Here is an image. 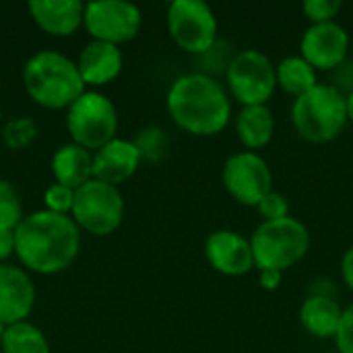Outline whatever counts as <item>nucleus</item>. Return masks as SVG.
<instances>
[{"mask_svg": "<svg viewBox=\"0 0 353 353\" xmlns=\"http://www.w3.org/2000/svg\"><path fill=\"white\" fill-rule=\"evenodd\" d=\"M81 248V232L72 217L35 211L14 230V254L19 261L41 275L60 273L72 265Z\"/></svg>", "mask_w": 353, "mask_h": 353, "instance_id": "1", "label": "nucleus"}, {"mask_svg": "<svg viewBox=\"0 0 353 353\" xmlns=\"http://www.w3.org/2000/svg\"><path fill=\"white\" fill-rule=\"evenodd\" d=\"M165 105L172 120L182 130L196 137L219 134L232 116L225 89L207 72L178 77L168 91Z\"/></svg>", "mask_w": 353, "mask_h": 353, "instance_id": "2", "label": "nucleus"}, {"mask_svg": "<svg viewBox=\"0 0 353 353\" xmlns=\"http://www.w3.org/2000/svg\"><path fill=\"white\" fill-rule=\"evenodd\" d=\"M23 85L29 97L48 110L70 108L85 93V81L77 64L52 50H41L27 60Z\"/></svg>", "mask_w": 353, "mask_h": 353, "instance_id": "3", "label": "nucleus"}, {"mask_svg": "<svg viewBox=\"0 0 353 353\" xmlns=\"http://www.w3.org/2000/svg\"><path fill=\"white\" fill-rule=\"evenodd\" d=\"M347 122V97L329 83H319L292 103V124L304 141L329 143Z\"/></svg>", "mask_w": 353, "mask_h": 353, "instance_id": "4", "label": "nucleus"}, {"mask_svg": "<svg viewBox=\"0 0 353 353\" xmlns=\"http://www.w3.org/2000/svg\"><path fill=\"white\" fill-rule=\"evenodd\" d=\"M254 267L259 271H288L298 265L310 250V232L296 217L263 221L250 238Z\"/></svg>", "mask_w": 353, "mask_h": 353, "instance_id": "5", "label": "nucleus"}, {"mask_svg": "<svg viewBox=\"0 0 353 353\" xmlns=\"http://www.w3.org/2000/svg\"><path fill=\"white\" fill-rule=\"evenodd\" d=\"M66 128L72 137V143L85 149H101L116 139L118 114L103 93L85 91L66 114Z\"/></svg>", "mask_w": 353, "mask_h": 353, "instance_id": "6", "label": "nucleus"}, {"mask_svg": "<svg viewBox=\"0 0 353 353\" xmlns=\"http://www.w3.org/2000/svg\"><path fill=\"white\" fill-rule=\"evenodd\" d=\"M72 219L85 232L93 236L114 234L124 217V199L118 186L91 178L87 184L74 190Z\"/></svg>", "mask_w": 353, "mask_h": 353, "instance_id": "7", "label": "nucleus"}, {"mask_svg": "<svg viewBox=\"0 0 353 353\" xmlns=\"http://www.w3.org/2000/svg\"><path fill=\"white\" fill-rule=\"evenodd\" d=\"M165 21L172 39L188 54L203 56L217 41V17L203 0H174L168 6Z\"/></svg>", "mask_w": 353, "mask_h": 353, "instance_id": "8", "label": "nucleus"}, {"mask_svg": "<svg viewBox=\"0 0 353 353\" xmlns=\"http://www.w3.org/2000/svg\"><path fill=\"white\" fill-rule=\"evenodd\" d=\"M225 77L232 95L242 105H267L277 89L275 64L265 52L254 48L238 52Z\"/></svg>", "mask_w": 353, "mask_h": 353, "instance_id": "9", "label": "nucleus"}, {"mask_svg": "<svg viewBox=\"0 0 353 353\" xmlns=\"http://www.w3.org/2000/svg\"><path fill=\"white\" fill-rule=\"evenodd\" d=\"M221 180L230 196L246 207H256L273 190V172L256 151L230 155L223 163Z\"/></svg>", "mask_w": 353, "mask_h": 353, "instance_id": "10", "label": "nucleus"}, {"mask_svg": "<svg viewBox=\"0 0 353 353\" xmlns=\"http://www.w3.org/2000/svg\"><path fill=\"white\" fill-rule=\"evenodd\" d=\"M83 25L95 41L118 46L139 33L143 14L137 4L126 0H95L85 4Z\"/></svg>", "mask_w": 353, "mask_h": 353, "instance_id": "11", "label": "nucleus"}, {"mask_svg": "<svg viewBox=\"0 0 353 353\" xmlns=\"http://www.w3.org/2000/svg\"><path fill=\"white\" fill-rule=\"evenodd\" d=\"M350 50V33L337 21L312 23L300 41V56L316 70H335Z\"/></svg>", "mask_w": 353, "mask_h": 353, "instance_id": "12", "label": "nucleus"}, {"mask_svg": "<svg viewBox=\"0 0 353 353\" xmlns=\"http://www.w3.org/2000/svg\"><path fill=\"white\" fill-rule=\"evenodd\" d=\"M207 263L221 275L240 277L254 269L250 240L234 230H215L205 242Z\"/></svg>", "mask_w": 353, "mask_h": 353, "instance_id": "13", "label": "nucleus"}, {"mask_svg": "<svg viewBox=\"0 0 353 353\" xmlns=\"http://www.w3.org/2000/svg\"><path fill=\"white\" fill-rule=\"evenodd\" d=\"M35 290L29 275L12 265H0V323H23L33 308Z\"/></svg>", "mask_w": 353, "mask_h": 353, "instance_id": "14", "label": "nucleus"}, {"mask_svg": "<svg viewBox=\"0 0 353 353\" xmlns=\"http://www.w3.org/2000/svg\"><path fill=\"white\" fill-rule=\"evenodd\" d=\"M143 157L134 141L114 139L93 155V178L112 186L128 180L141 165Z\"/></svg>", "mask_w": 353, "mask_h": 353, "instance_id": "15", "label": "nucleus"}, {"mask_svg": "<svg viewBox=\"0 0 353 353\" xmlns=\"http://www.w3.org/2000/svg\"><path fill=\"white\" fill-rule=\"evenodd\" d=\"M33 21L50 35H72L85 17V4L79 0H31L27 4Z\"/></svg>", "mask_w": 353, "mask_h": 353, "instance_id": "16", "label": "nucleus"}, {"mask_svg": "<svg viewBox=\"0 0 353 353\" xmlns=\"http://www.w3.org/2000/svg\"><path fill=\"white\" fill-rule=\"evenodd\" d=\"M124 58L118 46L105 41H91L81 50L77 68L85 85H105L114 81L122 70Z\"/></svg>", "mask_w": 353, "mask_h": 353, "instance_id": "17", "label": "nucleus"}, {"mask_svg": "<svg viewBox=\"0 0 353 353\" xmlns=\"http://www.w3.org/2000/svg\"><path fill=\"white\" fill-rule=\"evenodd\" d=\"M343 321V308L331 296L308 294L300 306L302 327L319 339H335Z\"/></svg>", "mask_w": 353, "mask_h": 353, "instance_id": "18", "label": "nucleus"}, {"mask_svg": "<svg viewBox=\"0 0 353 353\" xmlns=\"http://www.w3.org/2000/svg\"><path fill=\"white\" fill-rule=\"evenodd\" d=\"M52 172L56 184L77 190L93 178V157L77 143L62 145L52 157Z\"/></svg>", "mask_w": 353, "mask_h": 353, "instance_id": "19", "label": "nucleus"}, {"mask_svg": "<svg viewBox=\"0 0 353 353\" xmlns=\"http://www.w3.org/2000/svg\"><path fill=\"white\" fill-rule=\"evenodd\" d=\"M236 132L246 151L267 147L275 134V118L269 105H242L236 118Z\"/></svg>", "mask_w": 353, "mask_h": 353, "instance_id": "20", "label": "nucleus"}, {"mask_svg": "<svg viewBox=\"0 0 353 353\" xmlns=\"http://www.w3.org/2000/svg\"><path fill=\"white\" fill-rule=\"evenodd\" d=\"M275 74H277V87L294 95V99L319 85L316 68L302 56L283 58L279 64H275Z\"/></svg>", "mask_w": 353, "mask_h": 353, "instance_id": "21", "label": "nucleus"}, {"mask_svg": "<svg viewBox=\"0 0 353 353\" xmlns=\"http://www.w3.org/2000/svg\"><path fill=\"white\" fill-rule=\"evenodd\" d=\"M0 347L2 353H50L46 335L27 321L8 325Z\"/></svg>", "mask_w": 353, "mask_h": 353, "instance_id": "22", "label": "nucleus"}, {"mask_svg": "<svg viewBox=\"0 0 353 353\" xmlns=\"http://www.w3.org/2000/svg\"><path fill=\"white\" fill-rule=\"evenodd\" d=\"M23 221V205L10 182L0 178V230H17Z\"/></svg>", "mask_w": 353, "mask_h": 353, "instance_id": "23", "label": "nucleus"}, {"mask_svg": "<svg viewBox=\"0 0 353 353\" xmlns=\"http://www.w3.org/2000/svg\"><path fill=\"white\" fill-rule=\"evenodd\" d=\"M134 145L139 147L141 157L149 159V161H157L168 153V137H165V132L161 128H145V130H141Z\"/></svg>", "mask_w": 353, "mask_h": 353, "instance_id": "24", "label": "nucleus"}, {"mask_svg": "<svg viewBox=\"0 0 353 353\" xmlns=\"http://www.w3.org/2000/svg\"><path fill=\"white\" fill-rule=\"evenodd\" d=\"M234 56L236 54H232V46H230V41H225V39H217L203 56H199L203 62H205V66L211 70V72H219V70H223V72H228V68H230V64H232V60H234Z\"/></svg>", "mask_w": 353, "mask_h": 353, "instance_id": "25", "label": "nucleus"}, {"mask_svg": "<svg viewBox=\"0 0 353 353\" xmlns=\"http://www.w3.org/2000/svg\"><path fill=\"white\" fill-rule=\"evenodd\" d=\"M43 203H46V211L66 215V213L72 211L74 190H72V188H66V186H62V184H52V186H48V190L43 192Z\"/></svg>", "mask_w": 353, "mask_h": 353, "instance_id": "26", "label": "nucleus"}, {"mask_svg": "<svg viewBox=\"0 0 353 353\" xmlns=\"http://www.w3.org/2000/svg\"><path fill=\"white\" fill-rule=\"evenodd\" d=\"M343 2L341 0H306L302 4V10L312 23H329L335 21V17L341 12Z\"/></svg>", "mask_w": 353, "mask_h": 353, "instance_id": "27", "label": "nucleus"}, {"mask_svg": "<svg viewBox=\"0 0 353 353\" xmlns=\"http://www.w3.org/2000/svg\"><path fill=\"white\" fill-rule=\"evenodd\" d=\"M263 221H277V219H283V217H290V201L277 192V190H271L259 205H256Z\"/></svg>", "mask_w": 353, "mask_h": 353, "instance_id": "28", "label": "nucleus"}, {"mask_svg": "<svg viewBox=\"0 0 353 353\" xmlns=\"http://www.w3.org/2000/svg\"><path fill=\"white\" fill-rule=\"evenodd\" d=\"M33 137H35V126H33V122H29V120H23V118H21V120L8 122V124L4 126V141H6L10 147H14V149L27 145Z\"/></svg>", "mask_w": 353, "mask_h": 353, "instance_id": "29", "label": "nucleus"}, {"mask_svg": "<svg viewBox=\"0 0 353 353\" xmlns=\"http://www.w3.org/2000/svg\"><path fill=\"white\" fill-rule=\"evenodd\" d=\"M335 341L339 353H353V304L343 310V321Z\"/></svg>", "mask_w": 353, "mask_h": 353, "instance_id": "30", "label": "nucleus"}, {"mask_svg": "<svg viewBox=\"0 0 353 353\" xmlns=\"http://www.w3.org/2000/svg\"><path fill=\"white\" fill-rule=\"evenodd\" d=\"M333 72V87L337 89V91H341L345 97L353 93V60L352 58H345L335 70H331Z\"/></svg>", "mask_w": 353, "mask_h": 353, "instance_id": "31", "label": "nucleus"}, {"mask_svg": "<svg viewBox=\"0 0 353 353\" xmlns=\"http://www.w3.org/2000/svg\"><path fill=\"white\" fill-rule=\"evenodd\" d=\"M281 277H283L281 271H273V269H263V271H259V281H261V285H263L265 290H269V292H273V290H277V288L281 285Z\"/></svg>", "mask_w": 353, "mask_h": 353, "instance_id": "32", "label": "nucleus"}, {"mask_svg": "<svg viewBox=\"0 0 353 353\" xmlns=\"http://www.w3.org/2000/svg\"><path fill=\"white\" fill-rule=\"evenodd\" d=\"M14 252V230H0V261Z\"/></svg>", "mask_w": 353, "mask_h": 353, "instance_id": "33", "label": "nucleus"}, {"mask_svg": "<svg viewBox=\"0 0 353 353\" xmlns=\"http://www.w3.org/2000/svg\"><path fill=\"white\" fill-rule=\"evenodd\" d=\"M341 277H343L345 285L353 292V246L345 250V254L341 259Z\"/></svg>", "mask_w": 353, "mask_h": 353, "instance_id": "34", "label": "nucleus"}, {"mask_svg": "<svg viewBox=\"0 0 353 353\" xmlns=\"http://www.w3.org/2000/svg\"><path fill=\"white\" fill-rule=\"evenodd\" d=\"M347 120L353 124V93L347 95Z\"/></svg>", "mask_w": 353, "mask_h": 353, "instance_id": "35", "label": "nucleus"}, {"mask_svg": "<svg viewBox=\"0 0 353 353\" xmlns=\"http://www.w3.org/2000/svg\"><path fill=\"white\" fill-rule=\"evenodd\" d=\"M4 331H6V325L0 323V343H2V337H4Z\"/></svg>", "mask_w": 353, "mask_h": 353, "instance_id": "36", "label": "nucleus"}, {"mask_svg": "<svg viewBox=\"0 0 353 353\" xmlns=\"http://www.w3.org/2000/svg\"><path fill=\"white\" fill-rule=\"evenodd\" d=\"M335 353H339V352H335Z\"/></svg>", "mask_w": 353, "mask_h": 353, "instance_id": "37", "label": "nucleus"}, {"mask_svg": "<svg viewBox=\"0 0 353 353\" xmlns=\"http://www.w3.org/2000/svg\"><path fill=\"white\" fill-rule=\"evenodd\" d=\"M0 353H2V352H0Z\"/></svg>", "mask_w": 353, "mask_h": 353, "instance_id": "38", "label": "nucleus"}]
</instances>
